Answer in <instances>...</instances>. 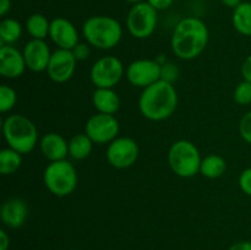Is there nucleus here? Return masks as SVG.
I'll return each mask as SVG.
<instances>
[{
	"label": "nucleus",
	"instance_id": "7ed1b4c3",
	"mask_svg": "<svg viewBox=\"0 0 251 250\" xmlns=\"http://www.w3.org/2000/svg\"><path fill=\"white\" fill-rule=\"evenodd\" d=\"M82 34L90 46L108 50L117 47L122 41L123 27L114 17L92 16L83 24Z\"/></svg>",
	"mask_w": 251,
	"mask_h": 250
},
{
	"label": "nucleus",
	"instance_id": "393cba45",
	"mask_svg": "<svg viewBox=\"0 0 251 250\" xmlns=\"http://www.w3.org/2000/svg\"><path fill=\"white\" fill-rule=\"evenodd\" d=\"M17 102V95L9 85L0 86V112H10Z\"/></svg>",
	"mask_w": 251,
	"mask_h": 250
},
{
	"label": "nucleus",
	"instance_id": "c85d7f7f",
	"mask_svg": "<svg viewBox=\"0 0 251 250\" xmlns=\"http://www.w3.org/2000/svg\"><path fill=\"white\" fill-rule=\"evenodd\" d=\"M176 77H178V69L176 68V65L171 63H166L162 66V80L172 82Z\"/></svg>",
	"mask_w": 251,
	"mask_h": 250
},
{
	"label": "nucleus",
	"instance_id": "c9c22d12",
	"mask_svg": "<svg viewBox=\"0 0 251 250\" xmlns=\"http://www.w3.org/2000/svg\"><path fill=\"white\" fill-rule=\"evenodd\" d=\"M221 2H222V4L225 5V6L230 7V9L234 10L235 7L239 6V5L242 4L243 1H242V0H221Z\"/></svg>",
	"mask_w": 251,
	"mask_h": 250
},
{
	"label": "nucleus",
	"instance_id": "6ab92c4d",
	"mask_svg": "<svg viewBox=\"0 0 251 250\" xmlns=\"http://www.w3.org/2000/svg\"><path fill=\"white\" fill-rule=\"evenodd\" d=\"M232 24L238 33L247 37L251 36V2L243 1L233 10Z\"/></svg>",
	"mask_w": 251,
	"mask_h": 250
},
{
	"label": "nucleus",
	"instance_id": "2f4dec72",
	"mask_svg": "<svg viewBox=\"0 0 251 250\" xmlns=\"http://www.w3.org/2000/svg\"><path fill=\"white\" fill-rule=\"evenodd\" d=\"M242 76L244 80L251 82V54L244 60L242 65Z\"/></svg>",
	"mask_w": 251,
	"mask_h": 250
},
{
	"label": "nucleus",
	"instance_id": "dca6fc26",
	"mask_svg": "<svg viewBox=\"0 0 251 250\" xmlns=\"http://www.w3.org/2000/svg\"><path fill=\"white\" fill-rule=\"evenodd\" d=\"M28 216V206L21 198H10L5 201L0 208V218L2 223L9 228H20L26 222Z\"/></svg>",
	"mask_w": 251,
	"mask_h": 250
},
{
	"label": "nucleus",
	"instance_id": "ddd939ff",
	"mask_svg": "<svg viewBox=\"0 0 251 250\" xmlns=\"http://www.w3.org/2000/svg\"><path fill=\"white\" fill-rule=\"evenodd\" d=\"M24 56L27 69L33 73L47 71L51 51L44 39H33L27 42L24 48Z\"/></svg>",
	"mask_w": 251,
	"mask_h": 250
},
{
	"label": "nucleus",
	"instance_id": "9b49d317",
	"mask_svg": "<svg viewBox=\"0 0 251 250\" xmlns=\"http://www.w3.org/2000/svg\"><path fill=\"white\" fill-rule=\"evenodd\" d=\"M126 77L131 85L146 88L162 80V65L152 59H137L127 66Z\"/></svg>",
	"mask_w": 251,
	"mask_h": 250
},
{
	"label": "nucleus",
	"instance_id": "6e6552de",
	"mask_svg": "<svg viewBox=\"0 0 251 250\" xmlns=\"http://www.w3.org/2000/svg\"><path fill=\"white\" fill-rule=\"evenodd\" d=\"M124 65L117 56H102L95 61L90 71V77L97 88H113L124 76Z\"/></svg>",
	"mask_w": 251,
	"mask_h": 250
},
{
	"label": "nucleus",
	"instance_id": "1a4fd4ad",
	"mask_svg": "<svg viewBox=\"0 0 251 250\" xmlns=\"http://www.w3.org/2000/svg\"><path fill=\"white\" fill-rule=\"evenodd\" d=\"M120 125L117 118L112 114L97 113L87 120L85 134L93 141V144H110L119 134Z\"/></svg>",
	"mask_w": 251,
	"mask_h": 250
},
{
	"label": "nucleus",
	"instance_id": "aec40b11",
	"mask_svg": "<svg viewBox=\"0 0 251 250\" xmlns=\"http://www.w3.org/2000/svg\"><path fill=\"white\" fill-rule=\"evenodd\" d=\"M93 149V141L83 132L73 136L69 141V156L76 161L86 159Z\"/></svg>",
	"mask_w": 251,
	"mask_h": 250
},
{
	"label": "nucleus",
	"instance_id": "5701e85b",
	"mask_svg": "<svg viewBox=\"0 0 251 250\" xmlns=\"http://www.w3.org/2000/svg\"><path fill=\"white\" fill-rule=\"evenodd\" d=\"M50 22L44 15L32 14L26 21V31L33 39H46L49 36Z\"/></svg>",
	"mask_w": 251,
	"mask_h": 250
},
{
	"label": "nucleus",
	"instance_id": "2eb2a0df",
	"mask_svg": "<svg viewBox=\"0 0 251 250\" xmlns=\"http://www.w3.org/2000/svg\"><path fill=\"white\" fill-rule=\"evenodd\" d=\"M26 61L22 51L10 44L0 48V74L5 78H17L26 70Z\"/></svg>",
	"mask_w": 251,
	"mask_h": 250
},
{
	"label": "nucleus",
	"instance_id": "0eeeda50",
	"mask_svg": "<svg viewBox=\"0 0 251 250\" xmlns=\"http://www.w3.org/2000/svg\"><path fill=\"white\" fill-rule=\"evenodd\" d=\"M158 21L157 10L147 1L132 5L126 17V26L130 34L137 39L149 38L154 32Z\"/></svg>",
	"mask_w": 251,
	"mask_h": 250
},
{
	"label": "nucleus",
	"instance_id": "e433bc0d",
	"mask_svg": "<svg viewBox=\"0 0 251 250\" xmlns=\"http://www.w3.org/2000/svg\"><path fill=\"white\" fill-rule=\"evenodd\" d=\"M127 2H131V4H137V2H142L144 0H125Z\"/></svg>",
	"mask_w": 251,
	"mask_h": 250
},
{
	"label": "nucleus",
	"instance_id": "f8f14e48",
	"mask_svg": "<svg viewBox=\"0 0 251 250\" xmlns=\"http://www.w3.org/2000/svg\"><path fill=\"white\" fill-rule=\"evenodd\" d=\"M75 55L69 49H56L51 53L47 74L49 78L56 83H64L74 76L76 69Z\"/></svg>",
	"mask_w": 251,
	"mask_h": 250
},
{
	"label": "nucleus",
	"instance_id": "a211bd4d",
	"mask_svg": "<svg viewBox=\"0 0 251 250\" xmlns=\"http://www.w3.org/2000/svg\"><path fill=\"white\" fill-rule=\"evenodd\" d=\"M92 102L98 113L103 114L114 115L120 108V98L113 88H96Z\"/></svg>",
	"mask_w": 251,
	"mask_h": 250
},
{
	"label": "nucleus",
	"instance_id": "f03ea898",
	"mask_svg": "<svg viewBox=\"0 0 251 250\" xmlns=\"http://www.w3.org/2000/svg\"><path fill=\"white\" fill-rule=\"evenodd\" d=\"M178 107V92L173 83L159 80L144 88L139 98L141 114L152 122H162L174 114Z\"/></svg>",
	"mask_w": 251,
	"mask_h": 250
},
{
	"label": "nucleus",
	"instance_id": "7c9ffc66",
	"mask_svg": "<svg viewBox=\"0 0 251 250\" xmlns=\"http://www.w3.org/2000/svg\"><path fill=\"white\" fill-rule=\"evenodd\" d=\"M174 0H147L150 5L153 7L157 11H162V10H167L168 7L172 6Z\"/></svg>",
	"mask_w": 251,
	"mask_h": 250
},
{
	"label": "nucleus",
	"instance_id": "f257e3e1",
	"mask_svg": "<svg viewBox=\"0 0 251 250\" xmlns=\"http://www.w3.org/2000/svg\"><path fill=\"white\" fill-rule=\"evenodd\" d=\"M208 28L202 20L186 17L180 20L174 28L171 39L173 53L183 60L198 58L208 44Z\"/></svg>",
	"mask_w": 251,
	"mask_h": 250
},
{
	"label": "nucleus",
	"instance_id": "c756f323",
	"mask_svg": "<svg viewBox=\"0 0 251 250\" xmlns=\"http://www.w3.org/2000/svg\"><path fill=\"white\" fill-rule=\"evenodd\" d=\"M71 51H73V54L75 55L77 61L85 60V59H87L88 55H90V47L86 43H77L74 47V49Z\"/></svg>",
	"mask_w": 251,
	"mask_h": 250
},
{
	"label": "nucleus",
	"instance_id": "39448f33",
	"mask_svg": "<svg viewBox=\"0 0 251 250\" xmlns=\"http://www.w3.org/2000/svg\"><path fill=\"white\" fill-rule=\"evenodd\" d=\"M77 180L76 168L66 159L50 162L44 169V185L58 198H65L73 194L77 186Z\"/></svg>",
	"mask_w": 251,
	"mask_h": 250
},
{
	"label": "nucleus",
	"instance_id": "b1692460",
	"mask_svg": "<svg viewBox=\"0 0 251 250\" xmlns=\"http://www.w3.org/2000/svg\"><path fill=\"white\" fill-rule=\"evenodd\" d=\"M22 34V26L17 20L4 19L0 24V39L2 43L12 44L20 39Z\"/></svg>",
	"mask_w": 251,
	"mask_h": 250
},
{
	"label": "nucleus",
	"instance_id": "f704fd0d",
	"mask_svg": "<svg viewBox=\"0 0 251 250\" xmlns=\"http://www.w3.org/2000/svg\"><path fill=\"white\" fill-rule=\"evenodd\" d=\"M11 7V0H0V15L5 16L10 11Z\"/></svg>",
	"mask_w": 251,
	"mask_h": 250
},
{
	"label": "nucleus",
	"instance_id": "4468645a",
	"mask_svg": "<svg viewBox=\"0 0 251 250\" xmlns=\"http://www.w3.org/2000/svg\"><path fill=\"white\" fill-rule=\"evenodd\" d=\"M49 37L60 49L73 50L78 42V32L75 25L65 17H55L50 21Z\"/></svg>",
	"mask_w": 251,
	"mask_h": 250
},
{
	"label": "nucleus",
	"instance_id": "9d476101",
	"mask_svg": "<svg viewBox=\"0 0 251 250\" xmlns=\"http://www.w3.org/2000/svg\"><path fill=\"white\" fill-rule=\"evenodd\" d=\"M139 145L134 139L123 136L117 137L108 145L107 156L108 162L117 169H125L134 166L139 158Z\"/></svg>",
	"mask_w": 251,
	"mask_h": 250
},
{
	"label": "nucleus",
	"instance_id": "72a5a7b5",
	"mask_svg": "<svg viewBox=\"0 0 251 250\" xmlns=\"http://www.w3.org/2000/svg\"><path fill=\"white\" fill-rule=\"evenodd\" d=\"M228 250H251V242H238L233 244Z\"/></svg>",
	"mask_w": 251,
	"mask_h": 250
},
{
	"label": "nucleus",
	"instance_id": "a878e982",
	"mask_svg": "<svg viewBox=\"0 0 251 250\" xmlns=\"http://www.w3.org/2000/svg\"><path fill=\"white\" fill-rule=\"evenodd\" d=\"M234 100L239 105H248L251 103V82L244 80L238 83L234 90Z\"/></svg>",
	"mask_w": 251,
	"mask_h": 250
},
{
	"label": "nucleus",
	"instance_id": "f3484780",
	"mask_svg": "<svg viewBox=\"0 0 251 250\" xmlns=\"http://www.w3.org/2000/svg\"><path fill=\"white\" fill-rule=\"evenodd\" d=\"M42 153L50 162L65 159L69 154V142L56 132L43 135L39 142Z\"/></svg>",
	"mask_w": 251,
	"mask_h": 250
},
{
	"label": "nucleus",
	"instance_id": "473e14b6",
	"mask_svg": "<svg viewBox=\"0 0 251 250\" xmlns=\"http://www.w3.org/2000/svg\"><path fill=\"white\" fill-rule=\"evenodd\" d=\"M10 247V237L6 230L0 229V250H7Z\"/></svg>",
	"mask_w": 251,
	"mask_h": 250
},
{
	"label": "nucleus",
	"instance_id": "cd10ccee",
	"mask_svg": "<svg viewBox=\"0 0 251 250\" xmlns=\"http://www.w3.org/2000/svg\"><path fill=\"white\" fill-rule=\"evenodd\" d=\"M239 186L244 194L251 196V167L244 169L239 175Z\"/></svg>",
	"mask_w": 251,
	"mask_h": 250
},
{
	"label": "nucleus",
	"instance_id": "423d86ee",
	"mask_svg": "<svg viewBox=\"0 0 251 250\" xmlns=\"http://www.w3.org/2000/svg\"><path fill=\"white\" fill-rule=\"evenodd\" d=\"M201 154L196 145L188 140H178L168 152V163L174 174L180 178H191L200 172Z\"/></svg>",
	"mask_w": 251,
	"mask_h": 250
},
{
	"label": "nucleus",
	"instance_id": "bb28decb",
	"mask_svg": "<svg viewBox=\"0 0 251 250\" xmlns=\"http://www.w3.org/2000/svg\"><path fill=\"white\" fill-rule=\"evenodd\" d=\"M239 132L245 142L251 145V110L245 113L239 123Z\"/></svg>",
	"mask_w": 251,
	"mask_h": 250
},
{
	"label": "nucleus",
	"instance_id": "412c9836",
	"mask_svg": "<svg viewBox=\"0 0 251 250\" xmlns=\"http://www.w3.org/2000/svg\"><path fill=\"white\" fill-rule=\"evenodd\" d=\"M227 171V162L222 156L218 154H208L201 161L200 173L205 178L216 179L222 176Z\"/></svg>",
	"mask_w": 251,
	"mask_h": 250
},
{
	"label": "nucleus",
	"instance_id": "4c0bfd02",
	"mask_svg": "<svg viewBox=\"0 0 251 250\" xmlns=\"http://www.w3.org/2000/svg\"><path fill=\"white\" fill-rule=\"evenodd\" d=\"M69 250H80V249H69Z\"/></svg>",
	"mask_w": 251,
	"mask_h": 250
},
{
	"label": "nucleus",
	"instance_id": "20e7f679",
	"mask_svg": "<svg viewBox=\"0 0 251 250\" xmlns=\"http://www.w3.org/2000/svg\"><path fill=\"white\" fill-rule=\"evenodd\" d=\"M2 134L10 149L21 154L33 151L38 142L37 127L27 117L21 114L9 115L2 123Z\"/></svg>",
	"mask_w": 251,
	"mask_h": 250
},
{
	"label": "nucleus",
	"instance_id": "4be33fe9",
	"mask_svg": "<svg viewBox=\"0 0 251 250\" xmlns=\"http://www.w3.org/2000/svg\"><path fill=\"white\" fill-rule=\"evenodd\" d=\"M22 164V154L14 149H2L0 151V173L2 175H11L16 173Z\"/></svg>",
	"mask_w": 251,
	"mask_h": 250
}]
</instances>
